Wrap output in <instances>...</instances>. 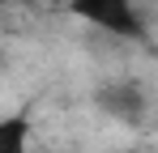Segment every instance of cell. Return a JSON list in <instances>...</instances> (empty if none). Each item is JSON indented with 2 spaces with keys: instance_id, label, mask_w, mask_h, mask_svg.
<instances>
[{
  "instance_id": "1",
  "label": "cell",
  "mask_w": 158,
  "mask_h": 153,
  "mask_svg": "<svg viewBox=\"0 0 158 153\" xmlns=\"http://www.w3.org/2000/svg\"><path fill=\"white\" fill-rule=\"evenodd\" d=\"M69 9L81 22L98 26V30L115 34V38H132V43L145 38V22L132 9V0H69Z\"/></svg>"
},
{
  "instance_id": "2",
  "label": "cell",
  "mask_w": 158,
  "mask_h": 153,
  "mask_svg": "<svg viewBox=\"0 0 158 153\" xmlns=\"http://www.w3.org/2000/svg\"><path fill=\"white\" fill-rule=\"evenodd\" d=\"M94 106L111 115V119H124V124H141L145 115V89L137 81H107L94 89Z\"/></svg>"
},
{
  "instance_id": "3",
  "label": "cell",
  "mask_w": 158,
  "mask_h": 153,
  "mask_svg": "<svg viewBox=\"0 0 158 153\" xmlns=\"http://www.w3.org/2000/svg\"><path fill=\"white\" fill-rule=\"evenodd\" d=\"M0 153H30V119L4 115L0 119Z\"/></svg>"
}]
</instances>
